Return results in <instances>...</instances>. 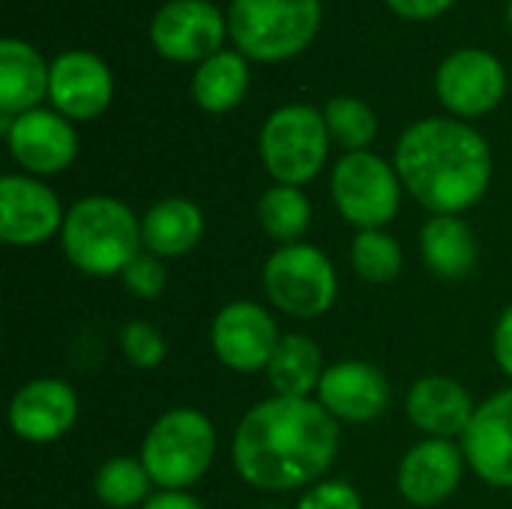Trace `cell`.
<instances>
[{
    "label": "cell",
    "instance_id": "cell-29",
    "mask_svg": "<svg viewBox=\"0 0 512 509\" xmlns=\"http://www.w3.org/2000/svg\"><path fill=\"white\" fill-rule=\"evenodd\" d=\"M120 345H123V354L132 366L138 369H156L162 360H165V339L162 333L147 324V321H132L123 327L120 333Z\"/></svg>",
    "mask_w": 512,
    "mask_h": 509
},
{
    "label": "cell",
    "instance_id": "cell-28",
    "mask_svg": "<svg viewBox=\"0 0 512 509\" xmlns=\"http://www.w3.org/2000/svg\"><path fill=\"white\" fill-rule=\"evenodd\" d=\"M324 120H327L330 138H336V144L348 147L351 153L372 144V138L378 132V120H375L372 108L360 99H351V96L330 99Z\"/></svg>",
    "mask_w": 512,
    "mask_h": 509
},
{
    "label": "cell",
    "instance_id": "cell-31",
    "mask_svg": "<svg viewBox=\"0 0 512 509\" xmlns=\"http://www.w3.org/2000/svg\"><path fill=\"white\" fill-rule=\"evenodd\" d=\"M297 509H363V498L348 483H318L312 486Z\"/></svg>",
    "mask_w": 512,
    "mask_h": 509
},
{
    "label": "cell",
    "instance_id": "cell-10",
    "mask_svg": "<svg viewBox=\"0 0 512 509\" xmlns=\"http://www.w3.org/2000/svg\"><path fill=\"white\" fill-rule=\"evenodd\" d=\"M462 453L480 480L512 489V387L477 408L462 435Z\"/></svg>",
    "mask_w": 512,
    "mask_h": 509
},
{
    "label": "cell",
    "instance_id": "cell-5",
    "mask_svg": "<svg viewBox=\"0 0 512 509\" xmlns=\"http://www.w3.org/2000/svg\"><path fill=\"white\" fill-rule=\"evenodd\" d=\"M321 21L318 0H234L228 30L243 54L282 60L309 45Z\"/></svg>",
    "mask_w": 512,
    "mask_h": 509
},
{
    "label": "cell",
    "instance_id": "cell-11",
    "mask_svg": "<svg viewBox=\"0 0 512 509\" xmlns=\"http://www.w3.org/2000/svg\"><path fill=\"white\" fill-rule=\"evenodd\" d=\"M57 195L30 177L0 180V240L9 246H39L63 228Z\"/></svg>",
    "mask_w": 512,
    "mask_h": 509
},
{
    "label": "cell",
    "instance_id": "cell-17",
    "mask_svg": "<svg viewBox=\"0 0 512 509\" xmlns=\"http://www.w3.org/2000/svg\"><path fill=\"white\" fill-rule=\"evenodd\" d=\"M9 150L15 162L33 174H57L63 171L78 150L72 126L51 111H27L18 114L9 126Z\"/></svg>",
    "mask_w": 512,
    "mask_h": 509
},
{
    "label": "cell",
    "instance_id": "cell-26",
    "mask_svg": "<svg viewBox=\"0 0 512 509\" xmlns=\"http://www.w3.org/2000/svg\"><path fill=\"white\" fill-rule=\"evenodd\" d=\"M150 474L144 468V462L138 459H129V456H117V459H108L99 474H96V498L111 509H129L138 507L144 498H147V489H150Z\"/></svg>",
    "mask_w": 512,
    "mask_h": 509
},
{
    "label": "cell",
    "instance_id": "cell-20",
    "mask_svg": "<svg viewBox=\"0 0 512 509\" xmlns=\"http://www.w3.org/2000/svg\"><path fill=\"white\" fill-rule=\"evenodd\" d=\"M201 234H204V216L186 198H165L153 204L141 222L144 252L156 258H180L192 252Z\"/></svg>",
    "mask_w": 512,
    "mask_h": 509
},
{
    "label": "cell",
    "instance_id": "cell-6",
    "mask_svg": "<svg viewBox=\"0 0 512 509\" xmlns=\"http://www.w3.org/2000/svg\"><path fill=\"white\" fill-rule=\"evenodd\" d=\"M264 291L279 312L291 318H318L333 309L339 279L321 249L291 243L276 249L264 264Z\"/></svg>",
    "mask_w": 512,
    "mask_h": 509
},
{
    "label": "cell",
    "instance_id": "cell-13",
    "mask_svg": "<svg viewBox=\"0 0 512 509\" xmlns=\"http://www.w3.org/2000/svg\"><path fill=\"white\" fill-rule=\"evenodd\" d=\"M78 417V396L60 378H36L24 384L9 405V426L21 441H60Z\"/></svg>",
    "mask_w": 512,
    "mask_h": 509
},
{
    "label": "cell",
    "instance_id": "cell-25",
    "mask_svg": "<svg viewBox=\"0 0 512 509\" xmlns=\"http://www.w3.org/2000/svg\"><path fill=\"white\" fill-rule=\"evenodd\" d=\"M258 219L273 240L291 246L306 234L309 219H312V207H309V198L297 186L279 183V186L264 192V198L258 204Z\"/></svg>",
    "mask_w": 512,
    "mask_h": 509
},
{
    "label": "cell",
    "instance_id": "cell-12",
    "mask_svg": "<svg viewBox=\"0 0 512 509\" xmlns=\"http://www.w3.org/2000/svg\"><path fill=\"white\" fill-rule=\"evenodd\" d=\"M507 90L504 66L489 51H456L438 69V96L441 102L465 117L492 111Z\"/></svg>",
    "mask_w": 512,
    "mask_h": 509
},
{
    "label": "cell",
    "instance_id": "cell-32",
    "mask_svg": "<svg viewBox=\"0 0 512 509\" xmlns=\"http://www.w3.org/2000/svg\"><path fill=\"white\" fill-rule=\"evenodd\" d=\"M492 348H495V360L498 366L512 378V306L501 315L498 327H495V339H492Z\"/></svg>",
    "mask_w": 512,
    "mask_h": 509
},
{
    "label": "cell",
    "instance_id": "cell-21",
    "mask_svg": "<svg viewBox=\"0 0 512 509\" xmlns=\"http://www.w3.org/2000/svg\"><path fill=\"white\" fill-rule=\"evenodd\" d=\"M48 84L51 72L30 45L18 39L0 42V108L6 117L33 111V105L48 93Z\"/></svg>",
    "mask_w": 512,
    "mask_h": 509
},
{
    "label": "cell",
    "instance_id": "cell-24",
    "mask_svg": "<svg viewBox=\"0 0 512 509\" xmlns=\"http://www.w3.org/2000/svg\"><path fill=\"white\" fill-rule=\"evenodd\" d=\"M249 84V72L240 54L234 51H219L210 60L201 63V69L195 72V84L192 93L198 99L201 108L207 111H228L234 108Z\"/></svg>",
    "mask_w": 512,
    "mask_h": 509
},
{
    "label": "cell",
    "instance_id": "cell-23",
    "mask_svg": "<svg viewBox=\"0 0 512 509\" xmlns=\"http://www.w3.org/2000/svg\"><path fill=\"white\" fill-rule=\"evenodd\" d=\"M267 378H270L276 396L309 399V393L318 390V384L324 378L321 348L309 336H303V333L282 336L276 351H273V357H270Z\"/></svg>",
    "mask_w": 512,
    "mask_h": 509
},
{
    "label": "cell",
    "instance_id": "cell-2",
    "mask_svg": "<svg viewBox=\"0 0 512 509\" xmlns=\"http://www.w3.org/2000/svg\"><path fill=\"white\" fill-rule=\"evenodd\" d=\"M396 171L408 192L435 216L474 207L492 177L489 144L465 123L420 120L396 147Z\"/></svg>",
    "mask_w": 512,
    "mask_h": 509
},
{
    "label": "cell",
    "instance_id": "cell-30",
    "mask_svg": "<svg viewBox=\"0 0 512 509\" xmlns=\"http://www.w3.org/2000/svg\"><path fill=\"white\" fill-rule=\"evenodd\" d=\"M123 282L126 288L138 297V300H156L168 282V270L162 264V258L141 252L126 270H123Z\"/></svg>",
    "mask_w": 512,
    "mask_h": 509
},
{
    "label": "cell",
    "instance_id": "cell-9",
    "mask_svg": "<svg viewBox=\"0 0 512 509\" xmlns=\"http://www.w3.org/2000/svg\"><path fill=\"white\" fill-rule=\"evenodd\" d=\"M276 321L249 300L228 303L210 330L216 357L234 372H261L270 366V357L279 345Z\"/></svg>",
    "mask_w": 512,
    "mask_h": 509
},
{
    "label": "cell",
    "instance_id": "cell-3",
    "mask_svg": "<svg viewBox=\"0 0 512 509\" xmlns=\"http://www.w3.org/2000/svg\"><path fill=\"white\" fill-rule=\"evenodd\" d=\"M60 246L81 273L117 276L141 255V222L123 201L90 195L66 213Z\"/></svg>",
    "mask_w": 512,
    "mask_h": 509
},
{
    "label": "cell",
    "instance_id": "cell-1",
    "mask_svg": "<svg viewBox=\"0 0 512 509\" xmlns=\"http://www.w3.org/2000/svg\"><path fill=\"white\" fill-rule=\"evenodd\" d=\"M339 453V420L312 399L273 396L237 426L231 459L261 492H291L327 474Z\"/></svg>",
    "mask_w": 512,
    "mask_h": 509
},
{
    "label": "cell",
    "instance_id": "cell-7",
    "mask_svg": "<svg viewBox=\"0 0 512 509\" xmlns=\"http://www.w3.org/2000/svg\"><path fill=\"white\" fill-rule=\"evenodd\" d=\"M327 144V120L309 105L279 108L261 129V159L282 186L312 180L327 159Z\"/></svg>",
    "mask_w": 512,
    "mask_h": 509
},
{
    "label": "cell",
    "instance_id": "cell-16",
    "mask_svg": "<svg viewBox=\"0 0 512 509\" xmlns=\"http://www.w3.org/2000/svg\"><path fill=\"white\" fill-rule=\"evenodd\" d=\"M465 453L447 438H429L405 453L399 465V495L414 507H435L447 501L462 483Z\"/></svg>",
    "mask_w": 512,
    "mask_h": 509
},
{
    "label": "cell",
    "instance_id": "cell-34",
    "mask_svg": "<svg viewBox=\"0 0 512 509\" xmlns=\"http://www.w3.org/2000/svg\"><path fill=\"white\" fill-rule=\"evenodd\" d=\"M144 509H204L192 495L186 492H159L153 498H147Z\"/></svg>",
    "mask_w": 512,
    "mask_h": 509
},
{
    "label": "cell",
    "instance_id": "cell-22",
    "mask_svg": "<svg viewBox=\"0 0 512 509\" xmlns=\"http://www.w3.org/2000/svg\"><path fill=\"white\" fill-rule=\"evenodd\" d=\"M420 252L432 273L444 279H462L477 264L474 231L456 216H435L420 231Z\"/></svg>",
    "mask_w": 512,
    "mask_h": 509
},
{
    "label": "cell",
    "instance_id": "cell-14",
    "mask_svg": "<svg viewBox=\"0 0 512 509\" xmlns=\"http://www.w3.org/2000/svg\"><path fill=\"white\" fill-rule=\"evenodd\" d=\"M222 15L207 0H171L153 18V42L168 60L192 63L219 54Z\"/></svg>",
    "mask_w": 512,
    "mask_h": 509
},
{
    "label": "cell",
    "instance_id": "cell-27",
    "mask_svg": "<svg viewBox=\"0 0 512 509\" xmlns=\"http://www.w3.org/2000/svg\"><path fill=\"white\" fill-rule=\"evenodd\" d=\"M351 264L366 282H390L402 270V246L387 231H360L351 243Z\"/></svg>",
    "mask_w": 512,
    "mask_h": 509
},
{
    "label": "cell",
    "instance_id": "cell-33",
    "mask_svg": "<svg viewBox=\"0 0 512 509\" xmlns=\"http://www.w3.org/2000/svg\"><path fill=\"white\" fill-rule=\"evenodd\" d=\"M405 18H432L441 15L453 0H387Z\"/></svg>",
    "mask_w": 512,
    "mask_h": 509
},
{
    "label": "cell",
    "instance_id": "cell-15",
    "mask_svg": "<svg viewBox=\"0 0 512 509\" xmlns=\"http://www.w3.org/2000/svg\"><path fill=\"white\" fill-rule=\"evenodd\" d=\"M318 402L345 423H369L390 405V384L381 369L363 360H342L324 369Z\"/></svg>",
    "mask_w": 512,
    "mask_h": 509
},
{
    "label": "cell",
    "instance_id": "cell-35",
    "mask_svg": "<svg viewBox=\"0 0 512 509\" xmlns=\"http://www.w3.org/2000/svg\"><path fill=\"white\" fill-rule=\"evenodd\" d=\"M510 24H512V3H510Z\"/></svg>",
    "mask_w": 512,
    "mask_h": 509
},
{
    "label": "cell",
    "instance_id": "cell-8",
    "mask_svg": "<svg viewBox=\"0 0 512 509\" xmlns=\"http://www.w3.org/2000/svg\"><path fill=\"white\" fill-rule=\"evenodd\" d=\"M333 201L354 228L378 231L399 213V177L375 153H348L345 159H339L333 171Z\"/></svg>",
    "mask_w": 512,
    "mask_h": 509
},
{
    "label": "cell",
    "instance_id": "cell-19",
    "mask_svg": "<svg viewBox=\"0 0 512 509\" xmlns=\"http://www.w3.org/2000/svg\"><path fill=\"white\" fill-rule=\"evenodd\" d=\"M474 414H477V408H474L471 393L459 381L444 378V375L420 378L408 393L411 423L435 438L465 435Z\"/></svg>",
    "mask_w": 512,
    "mask_h": 509
},
{
    "label": "cell",
    "instance_id": "cell-18",
    "mask_svg": "<svg viewBox=\"0 0 512 509\" xmlns=\"http://www.w3.org/2000/svg\"><path fill=\"white\" fill-rule=\"evenodd\" d=\"M48 96L72 120H90L111 102V72L96 54L69 51L51 66Z\"/></svg>",
    "mask_w": 512,
    "mask_h": 509
},
{
    "label": "cell",
    "instance_id": "cell-4",
    "mask_svg": "<svg viewBox=\"0 0 512 509\" xmlns=\"http://www.w3.org/2000/svg\"><path fill=\"white\" fill-rule=\"evenodd\" d=\"M216 456L213 423L195 408H174L162 414L141 447V462L162 492H183L198 483Z\"/></svg>",
    "mask_w": 512,
    "mask_h": 509
}]
</instances>
